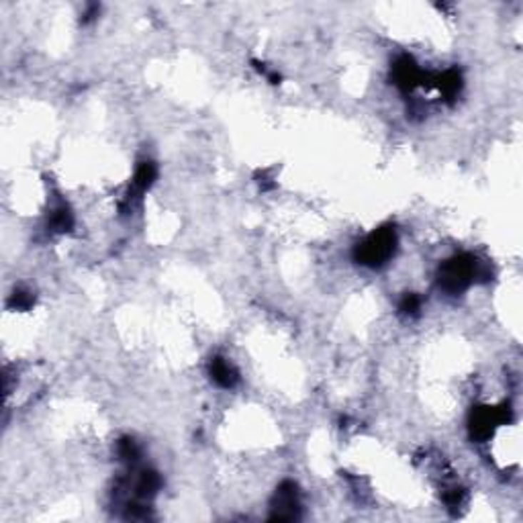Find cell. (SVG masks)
Segmentation results:
<instances>
[{
  "label": "cell",
  "instance_id": "obj_1",
  "mask_svg": "<svg viewBox=\"0 0 523 523\" xmlns=\"http://www.w3.org/2000/svg\"><path fill=\"white\" fill-rule=\"evenodd\" d=\"M395 248H397V233L395 229L390 227H380L376 229L374 233H370L366 240L358 243L356 248V260L364 266H382L385 262H389L390 255L395 254Z\"/></svg>",
  "mask_w": 523,
  "mask_h": 523
},
{
  "label": "cell",
  "instance_id": "obj_2",
  "mask_svg": "<svg viewBox=\"0 0 523 523\" xmlns=\"http://www.w3.org/2000/svg\"><path fill=\"white\" fill-rule=\"evenodd\" d=\"M477 262L468 254H460L448 260L440 270V286L452 295L462 293L477 278Z\"/></svg>",
  "mask_w": 523,
  "mask_h": 523
},
{
  "label": "cell",
  "instance_id": "obj_3",
  "mask_svg": "<svg viewBox=\"0 0 523 523\" xmlns=\"http://www.w3.org/2000/svg\"><path fill=\"white\" fill-rule=\"evenodd\" d=\"M274 513L272 519H295L297 511H299V493H297V484L293 480H284L283 484L276 491V499H274Z\"/></svg>",
  "mask_w": 523,
  "mask_h": 523
},
{
  "label": "cell",
  "instance_id": "obj_4",
  "mask_svg": "<svg viewBox=\"0 0 523 523\" xmlns=\"http://www.w3.org/2000/svg\"><path fill=\"white\" fill-rule=\"evenodd\" d=\"M395 84L401 90H411L413 86H417L419 80H421V72H419L417 64L411 60V58H401V60L395 64Z\"/></svg>",
  "mask_w": 523,
  "mask_h": 523
},
{
  "label": "cell",
  "instance_id": "obj_5",
  "mask_svg": "<svg viewBox=\"0 0 523 523\" xmlns=\"http://www.w3.org/2000/svg\"><path fill=\"white\" fill-rule=\"evenodd\" d=\"M210 378L221 389H233L235 382L240 380V374H238V370L233 368V364L229 360L217 356L210 362Z\"/></svg>",
  "mask_w": 523,
  "mask_h": 523
},
{
  "label": "cell",
  "instance_id": "obj_6",
  "mask_svg": "<svg viewBox=\"0 0 523 523\" xmlns=\"http://www.w3.org/2000/svg\"><path fill=\"white\" fill-rule=\"evenodd\" d=\"M160 487H162L160 474L153 472V470H143L137 477V482H135V494H137V499H151L153 494L160 491Z\"/></svg>",
  "mask_w": 523,
  "mask_h": 523
},
{
  "label": "cell",
  "instance_id": "obj_7",
  "mask_svg": "<svg viewBox=\"0 0 523 523\" xmlns=\"http://www.w3.org/2000/svg\"><path fill=\"white\" fill-rule=\"evenodd\" d=\"M72 225H74V217H72V213L66 209L64 205L58 207V209L51 213V219H49V227H51V231L66 233V231H70V229H72Z\"/></svg>",
  "mask_w": 523,
  "mask_h": 523
},
{
  "label": "cell",
  "instance_id": "obj_8",
  "mask_svg": "<svg viewBox=\"0 0 523 523\" xmlns=\"http://www.w3.org/2000/svg\"><path fill=\"white\" fill-rule=\"evenodd\" d=\"M117 450H119V458L125 460V462L133 464L139 460V448H137V444H135L131 437H123Z\"/></svg>",
  "mask_w": 523,
  "mask_h": 523
},
{
  "label": "cell",
  "instance_id": "obj_9",
  "mask_svg": "<svg viewBox=\"0 0 523 523\" xmlns=\"http://www.w3.org/2000/svg\"><path fill=\"white\" fill-rule=\"evenodd\" d=\"M399 309H401V313L405 315H417L419 309H421V299H419L417 295H413V293H409V295H405L401 303H399Z\"/></svg>",
  "mask_w": 523,
  "mask_h": 523
},
{
  "label": "cell",
  "instance_id": "obj_10",
  "mask_svg": "<svg viewBox=\"0 0 523 523\" xmlns=\"http://www.w3.org/2000/svg\"><path fill=\"white\" fill-rule=\"evenodd\" d=\"M13 305H15V309H29L31 305H33L31 293H27V290H16L15 295H13Z\"/></svg>",
  "mask_w": 523,
  "mask_h": 523
}]
</instances>
